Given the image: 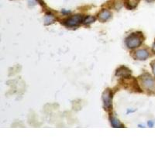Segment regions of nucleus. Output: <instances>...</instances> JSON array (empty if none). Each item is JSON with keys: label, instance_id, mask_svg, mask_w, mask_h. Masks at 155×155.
<instances>
[{"label": "nucleus", "instance_id": "obj_1", "mask_svg": "<svg viewBox=\"0 0 155 155\" xmlns=\"http://www.w3.org/2000/svg\"><path fill=\"white\" fill-rule=\"evenodd\" d=\"M142 43V38L139 35L133 33L126 39V44L129 48H135L139 47Z\"/></svg>", "mask_w": 155, "mask_h": 155}, {"label": "nucleus", "instance_id": "obj_2", "mask_svg": "<svg viewBox=\"0 0 155 155\" xmlns=\"http://www.w3.org/2000/svg\"><path fill=\"white\" fill-rule=\"evenodd\" d=\"M142 85L144 88L149 91H155V80L149 74H146L141 78Z\"/></svg>", "mask_w": 155, "mask_h": 155}, {"label": "nucleus", "instance_id": "obj_3", "mask_svg": "<svg viewBox=\"0 0 155 155\" xmlns=\"http://www.w3.org/2000/svg\"><path fill=\"white\" fill-rule=\"evenodd\" d=\"M112 99H113V94L111 91L109 89L105 91L102 95V100H103L105 109H110L112 106Z\"/></svg>", "mask_w": 155, "mask_h": 155}, {"label": "nucleus", "instance_id": "obj_4", "mask_svg": "<svg viewBox=\"0 0 155 155\" xmlns=\"http://www.w3.org/2000/svg\"><path fill=\"white\" fill-rule=\"evenodd\" d=\"M84 18L80 15H76V16H72L69 19H67V20L65 21V24L67 26H76L80 23L83 22Z\"/></svg>", "mask_w": 155, "mask_h": 155}, {"label": "nucleus", "instance_id": "obj_5", "mask_svg": "<svg viewBox=\"0 0 155 155\" xmlns=\"http://www.w3.org/2000/svg\"><path fill=\"white\" fill-rule=\"evenodd\" d=\"M149 57V52L147 50L141 49V50H138L136 51L135 53V58L140 60H144L147 59Z\"/></svg>", "mask_w": 155, "mask_h": 155}, {"label": "nucleus", "instance_id": "obj_6", "mask_svg": "<svg viewBox=\"0 0 155 155\" xmlns=\"http://www.w3.org/2000/svg\"><path fill=\"white\" fill-rule=\"evenodd\" d=\"M116 75L123 77V78H129L131 75V71L130 69H128L127 67H120L117 70Z\"/></svg>", "mask_w": 155, "mask_h": 155}, {"label": "nucleus", "instance_id": "obj_7", "mask_svg": "<svg viewBox=\"0 0 155 155\" xmlns=\"http://www.w3.org/2000/svg\"><path fill=\"white\" fill-rule=\"evenodd\" d=\"M110 17H111V13L106 9H103L99 14V20H100L101 22H106Z\"/></svg>", "mask_w": 155, "mask_h": 155}, {"label": "nucleus", "instance_id": "obj_8", "mask_svg": "<svg viewBox=\"0 0 155 155\" xmlns=\"http://www.w3.org/2000/svg\"><path fill=\"white\" fill-rule=\"evenodd\" d=\"M55 20L54 16L51 13H47L45 16V25H49L54 23V21Z\"/></svg>", "mask_w": 155, "mask_h": 155}, {"label": "nucleus", "instance_id": "obj_9", "mask_svg": "<svg viewBox=\"0 0 155 155\" xmlns=\"http://www.w3.org/2000/svg\"><path fill=\"white\" fill-rule=\"evenodd\" d=\"M140 0H128L127 1V7L129 9H134L137 6V5L139 3Z\"/></svg>", "mask_w": 155, "mask_h": 155}, {"label": "nucleus", "instance_id": "obj_10", "mask_svg": "<svg viewBox=\"0 0 155 155\" xmlns=\"http://www.w3.org/2000/svg\"><path fill=\"white\" fill-rule=\"evenodd\" d=\"M111 125L113 127H123V124L116 118H111Z\"/></svg>", "mask_w": 155, "mask_h": 155}, {"label": "nucleus", "instance_id": "obj_11", "mask_svg": "<svg viewBox=\"0 0 155 155\" xmlns=\"http://www.w3.org/2000/svg\"><path fill=\"white\" fill-rule=\"evenodd\" d=\"M95 17H93V16H87L85 18L83 19V23L85 24H90V23H93V22H95Z\"/></svg>", "mask_w": 155, "mask_h": 155}, {"label": "nucleus", "instance_id": "obj_12", "mask_svg": "<svg viewBox=\"0 0 155 155\" xmlns=\"http://www.w3.org/2000/svg\"><path fill=\"white\" fill-rule=\"evenodd\" d=\"M122 6H123V2L120 0H118L115 2V8L116 9H120Z\"/></svg>", "mask_w": 155, "mask_h": 155}, {"label": "nucleus", "instance_id": "obj_13", "mask_svg": "<svg viewBox=\"0 0 155 155\" xmlns=\"http://www.w3.org/2000/svg\"><path fill=\"white\" fill-rule=\"evenodd\" d=\"M151 67H152V71H153V73L155 75V60H154V61H152L151 64Z\"/></svg>", "mask_w": 155, "mask_h": 155}, {"label": "nucleus", "instance_id": "obj_14", "mask_svg": "<svg viewBox=\"0 0 155 155\" xmlns=\"http://www.w3.org/2000/svg\"><path fill=\"white\" fill-rule=\"evenodd\" d=\"M148 126L150 127H153V126H154L153 122H152V121H149V122H148Z\"/></svg>", "mask_w": 155, "mask_h": 155}, {"label": "nucleus", "instance_id": "obj_15", "mask_svg": "<svg viewBox=\"0 0 155 155\" xmlns=\"http://www.w3.org/2000/svg\"><path fill=\"white\" fill-rule=\"evenodd\" d=\"M152 50H153L154 52H155V43H154V44L153 47H152Z\"/></svg>", "mask_w": 155, "mask_h": 155}, {"label": "nucleus", "instance_id": "obj_16", "mask_svg": "<svg viewBox=\"0 0 155 155\" xmlns=\"http://www.w3.org/2000/svg\"><path fill=\"white\" fill-rule=\"evenodd\" d=\"M147 2H154V0H146Z\"/></svg>", "mask_w": 155, "mask_h": 155}]
</instances>
